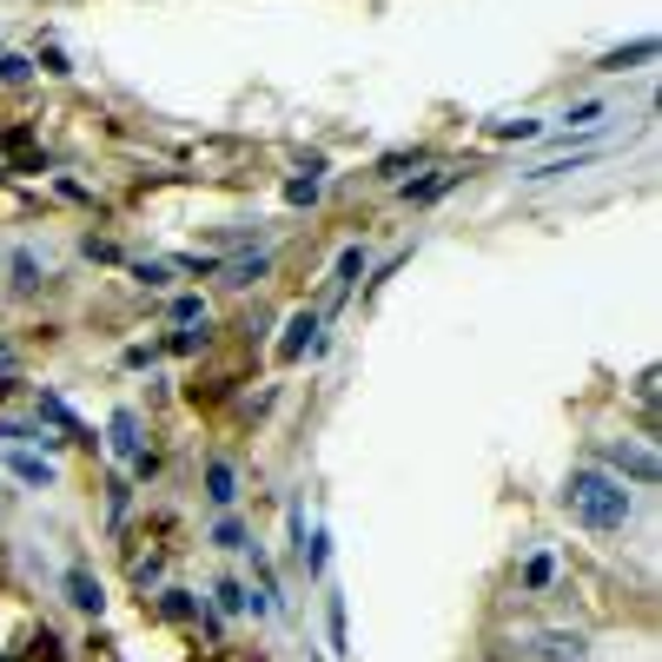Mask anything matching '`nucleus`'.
<instances>
[{"instance_id": "9d476101", "label": "nucleus", "mask_w": 662, "mask_h": 662, "mask_svg": "<svg viewBox=\"0 0 662 662\" xmlns=\"http://www.w3.org/2000/svg\"><path fill=\"white\" fill-rule=\"evenodd\" d=\"M265 265H271L265 253H253V259H239L233 271H226V285H253V278H265Z\"/></svg>"}, {"instance_id": "1a4fd4ad", "label": "nucleus", "mask_w": 662, "mask_h": 662, "mask_svg": "<svg viewBox=\"0 0 662 662\" xmlns=\"http://www.w3.org/2000/svg\"><path fill=\"white\" fill-rule=\"evenodd\" d=\"M206 484H213V504H233V497H239V477H233V464H206Z\"/></svg>"}, {"instance_id": "20e7f679", "label": "nucleus", "mask_w": 662, "mask_h": 662, "mask_svg": "<svg viewBox=\"0 0 662 662\" xmlns=\"http://www.w3.org/2000/svg\"><path fill=\"white\" fill-rule=\"evenodd\" d=\"M590 656V643L583 636H563V630H550L543 636V662H583Z\"/></svg>"}, {"instance_id": "f3484780", "label": "nucleus", "mask_w": 662, "mask_h": 662, "mask_svg": "<svg viewBox=\"0 0 662 662\" xmlns=\"http://www.w3.org/2000/svg\"><path fill=\"white\" fill-rule=\"evenodd\" d=\"M0 80H7V87L27 80V60H20V53H0Z\"/></svg>"}, {"instance_id": "7ed1b4c3", "label": "nucleus", "mask_w": 662, "mask_h": 662, "mask_svg": "<svg viewBox=\"0 0 662 662\" xmlns=\"http://www.w3.org/2000/svg\"><path fill=\"white\" fill-rule=\"evenodd\" d=\"M67 603H73V610H87V616H100V610H107V590H100V576H87V570H67Z\"/></svg>"}, {"instance_id": "ddd939ff", "label": "nucleus", "mask_w": 662, "mask_h": 662, "mask_svg": "<svg viewBox=\"0 0 662 662\" xmlns=\"http://www.w3.org/2000/svg\"><path fill=\"white\" fill-rule=\"evenodd\" d=\"M219 603H226V610H265L259 596H246L239 583H219Z\"/></svg>"}, {"instance_id": "423d86ee", "label": "nucleus", "mask_w": 662, "mask_h": 662, "mask_svg": "<svg viewBox=\"0 0 662 662\" xmlns=\"http://www.w3.org/2000/svg\"><path fill=\"white\" fill-rule=\"evenodd\" d=\"M636 60H656V40H630V47L603 53V67H610V73H623V67H636Z\"/></svg>"}, {"instance_id": "f8f14e48", "label": "nucleus", "mask_w": 662, "mask_h": 662, "mask_svg": "<svg viewBox=\"0 0 662 662\" xmlns=\"http://www.w3.org/2000/svg\"><path fill=\"white\" fill-rule=\"evenodd\" d=\"M358 278H365V253H358V246H352V253H345V259H338V292H345V285H358Z\"/></svg>"}, {"instance_id": "4468645a", "label": "nucleus", "mask_w": 662, "mask_h": 662, "mask_svg": "<svg viewBox=\"0 0 662 662\" xmlns=\"http://www.w3.org/2000/svg\"><path fill=\"white\" fill-rule=\"evenodd\" d=\"M563 120H570V127H596V120H603V100H583V107H570Z\"/></svg>"}, {"instance_id": "6ab92c4d", "label": "nucleus", "mask_w": 662, "mask_h": 662, "mask_svg": "<svg viewBox=\"0 0 662 662\" xmlns=\"http://www.w3.org/2000/svg\"><path fill=\"white\" fill-rule=\"evenodd\" d=\"M7 365H13V352H7V345H0V372H7Z\"/></svg>"}, {"instance_id": "9b49d317", "label": "nucleus", "mask_w": 662, "mask_h": 662, "mask_svg": "<svg viewBox=\"0 0 662 662\" xmlns=\"http://www.w3.org/2000/svg\"><path fill=\"white\" fill-rule=\"evenodd\" d=\"M40 285V265H33V253H13V292H33Z\"/></svg>"}, {"instance_id": "dca6fc26", "label": "nucleus", "mask_w": 662, "mask_h": 662, "mask_svg": "<svg viewBox=\"0 0 662 662\" xmlns=\"http://www.w3.org/2000/svg\"><path fill=\"white\" fill-rule=\"evenodd\" d=\"M172 318H179V325H192V318L206 325V305H199V298H179V305H172Z\"/></svg>"}, {"instance_id": "a211bd4d", "label": "nucleus", "mask_w": 662, "mask_h": 662, "mask_svg": "<svg viewBox=\"0 0 662 662\" xmlns=\"http://www.w3.org/2000/svg\"><path fill=\"white\" fill-rule=\"evenodd\" d=\"M524 583H530V590H543V583H550V556H530V570H524Z\"/></svg>"}, {"instance_id": "f03ea898", "label": "nucleus", "mask_w": 662, "mask_h": 662, "mask_svg": "<svg viewBox=\"0 0 662 662\" xmlns=\"http://www.w3.org/2000/svg\"><path fill=\"white\" fill-rule=\"evenodd\" d=\"M603 464H610V477H630V484H656L662 464L650 444H636V437H616V444H603Z\"/></svg>"}, {"instance_id": "39448f33", "label": "nucleus", "mask_w": 662, "mask_h": 662, "mask_svg": "<svg viewBox=\"0 0 662 662\" xmlns=\"http://www.w3.org/2000/svg\"><path fill=\"white\" fill-rule=\"evenodd\" d=\"M132 431H139V417H132V411H113V451H120V457H132V464H139L146 451H139V437H132Z\"/></svg>"}, {"instance_id": "0eeeda50", "label": "nucleus", "mask_w": 662, "mask_h": 662, "mask_svg": "<svg viewBox=\"0 0 662 662\" xmlns=\"http://www.w3.org/2000/svg\"><path fill=\"white\" fill-rule=\"evenodd\" d=\"M312 332H318V318H312V312H298V318L285 325V345H278V352H285V358H298V352L312 345Z\"/></svg>"}, {"instance_id": "f257e3e1", "label": "nucleus", "mask_w": 662, "mask_h": 662, "mask_svg": "<svg viewBox=\"0 0 662 662\" xmlns=\"http://www.w3.org/2000/svg\"><path fill=\"white\" fill-rule=\"evenodd\" d=\"M563 511H570L583 530H623L630 511H636V497L623 491V477L583 464V471H570V484H563Z\"/></svg>"}, {"instance_id": "2eb2a0df", "label": "nucleus", "mask_w": 662, "mask_h": 662, "mask_svg": "<svg viewBox=\"0 0 662 662\" xmlns=\"http://www.w3.org/2000/svg\"><path fill=\"white\" fill-rule=\"evenodd\" d=\"M491 132H497V139H530V132H536V120H497Z\"/></svg>"}, {"instance_id": "6e6552de", "label": "nucleus", "mask_w": 662, "mask_h": 662, "mask_svg": "<svg viewBox=\"0 0 662 662\" xmlns=\"http://www.w3.org/2000/svg\"><path fill=\"white\" fill-rule=\"evenodd\" d=\"M13 477H20V484H53V464L33 457V451H13Z\"/></svg>"}]
</instances>
